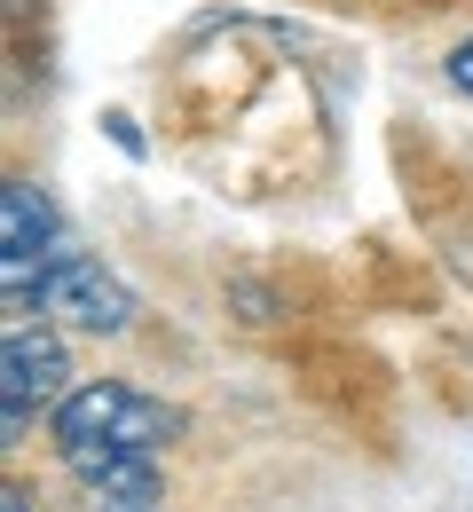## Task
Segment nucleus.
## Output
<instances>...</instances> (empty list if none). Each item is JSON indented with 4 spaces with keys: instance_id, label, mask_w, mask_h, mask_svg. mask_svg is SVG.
Here are the masks:
<instances>
[{
    "instance_id": "obj_5",
    "label": "nucleus",
    "mask_w": 473,
    "mask_h": 512,
    "mask_svg": "<svg viewBox=\"0 0 473 512\" xmlns=\"http://www.w3.org/2000/svg\"><path fill=\"white\" fill-rule=\"evenodd\" d=\"M71 473L95 489V505H142L158 512V457H142V449H87V457H64Z\"/></svg>"
},
{
    "instance_id": "obj_6",
    "label": "nucleus",
    "mask_w": 473,
    "mask_h": 512,
    "mask_svg": "<svg viewBox=\"0 0 473 512\" xmlns=\"http://www.w3.org/2000/svg\"><path fill=\"white\" fill-rule=\"evenodd\" d=\"M450 87H458V95H473V40H458V48H450Z\"/></svg>"
},
{
    "instance_id": "obj_4",
    "label": "nucleus",
    "mask_w": 473,
    "mask_h": 512,
    "mask_svg": "<svg viewBox=\"0 0 473 512\" xmlns=\"http://www.w3.org/2000/svg\"><path fill=\"white\" fill-rule=\"evenodd\" d=\"M64 253V229H56V205L40 182H8L0 190V292L8 308H32V284L48 276V260Z\"/></svg>"
},
{
    "instance_id": "obj_8",
    "label": "nucleus",
    "mask_w": 473,
    "mask_h": 512,
    "mask_svg": "<svg viewBox=\"0 0 473 512\" xmlns=\"http://www.w3.org/2000/svg\"><path fill=\"white\" fill-rule=\"evenodd\" d=\"M95 512H142V505H95Z\"/></svg>"
},
{
    "instance_id": "obj_3",
    "label": "nucleus",
    "mask_w": 473,
    "mask_h": 512,
    "mask_svg": "<svg viewBox=\"0 0 473 512\" xmlns=\"http://www.w3.org/2000/svg\"><path fill=\"white\" fill-rule=\"evenodd\" d=\"M64 379H71L64 339L56 331H32V323H8V339H0V434L24 442V426L64 402Z\"/></svg>"
},
{
    "instance_id": "obj_7",
    "label": "nucleus",
    "mask_w": 473,
    "mask_h": 512,
    "mask_svg": "<svg viewBox=\"0 0 473 512\" xmlns=\"http://www.w3.org/2000/svg\"><path fill=\"white\" fill-rule=\"evenodd\" d=\"M0 512H32V497H24V489H8V497H0Z\"/></svg>"
},
{
    "instance_id": "obj_1",
    "label": "nucleus",
    "mask_w": 473,
    "mask_h": 512,
    "mask_svg": "<svg viewBox=\"0 0 473 512\" xmlns=\"http://www.w3.org/2000/svg\"><path fill=\"white\" fill-rule=\"evenodd\" d=\"M48 426H56L64 457H87V449H142V457H158L182 434V410L158 402V394H142V386H127V379H87L48 410Z\"/></svg>"
},
{
    "instance_id": "obj_2",
    "label": "nucleus",
    "mask_w": 473,
    "mask_h": 512,
    "mask_svg": "<svg viewBox=\"0 0 473 512\" xmlns=\"http://www.w3.org/2000/svg\"><path fill=\"white\" fill-rule=\"evenodd\" d=\"M32 308H40L48 323H64V331L111 339V331L135 323V292H127L95 253H56V260H48V276L32 284Z\"/></svg>"
}]
</instances>
